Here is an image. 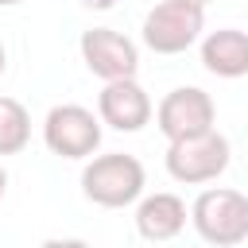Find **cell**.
<instances>
[{
    "label": "cell",
    "mask_w": 248,
    "mask_h": 248,
    "mask_svg": "<svg viewBox=\"0 0 248 248\" xmlns=\"http://www.w3.org/2000/svg\"><path fill=\"white\" fill-rule=\"evenodd\" d=\"M147 186V170L136 155L128 151H108V155H89L85 170H81V190L93 205L105 209H124L132 202H140Z\"/></svg>",
    "instance_id": "cell-1"
},
{
    "label": "cell",
    "mask_w": 248,
    "mask_h": 248,
    "mask_svg": "<svg viewBox=\"0 0 248 248\" xmlns=\"http://www.w3.org/2000/svg\"><path fill=\"white\" fill-rule=\"evenodd\" d=\"M190 221L205 244L236 248L248 240V194L229 190V186H209L194 198Z\"/></svg>",
    "instance_id": "cell-2"
},
{
    "label": "cell",
    "mask_w": 248,
    "mask_h": 248,
    "mask_svg": "<svg viewBox=\"0 0 248 248\" xmlns=\"http://www.w3.org/2000/svg\"><path fill=\"white\" fill-rule=\"evenodd\" d=\"M229 140L209 128L202 136H186V140H170L167 147V174L174 182H186V186H202V182H213L217 174H225L229 167Z\"/></svg>",
    "instance_id": "cell-3"
},
{
    "label": "cell",
    "mask_w": 248,
    "mask_h": 248,
    "mask_svg": "<svg viewBox=\"0 0 248 248\" xmlns=\"http://www.w3.org/2000/svg\"><path fill=\"white\" fill-rule=\"evenodd\" d=\"M205 27V8L194 4H178V0H159L147 16H143V43L155 54H182L186 46L198 43Z\"/></svg>",
    "instance_id": "cell-4"
},
{
    "label": "cell",
    "mask_w": 248,
    "mask_h": 248,
    "mask_svg": "<svg viewBox=\"0 0 248 248\" xmlns=\"http://www.w3.org/2000/svg\"><path fill=\"white\" fill-rule=\"evenodd\" d=\"M43 143L62 159H89L101 147V116L85 105H54L43 120Z\"/></svg>",
    "instance_id": "cell-5"
},
{
    "label": "cell",
    "mask_w": 248,
    "mask_h": 248,
    "mask_svg": "<svg viewBox=\"0 0 248 248\" xmlns=\"http://www.w3.org/2000/svg\"><path fill=\"white\" fill-rule=\"evenodd\" d=\"M217 120V105L205 89L198 85H182V89H170L159 108H155V124L167 140H186V136H202L209 132Z\"/></svg>",
    "instance_id": "cell-6"
},
{
    "label": "cell",
    "mask_w": 248,
    "mask_h": 248,
    "mask_svg": "<svg viewBox=\"0 0 248 248\" xmlns=\"http://www.w3.org/2000/svg\"><path fill=\"white\" fill-rule=\"evenodd\" d=\"M81 62L101 81H116V78H136L140 50L128 35H120L112 27H89L81 35Z\"/></svg>",
    "instance_id": "cell-7"
},
{
    "label": "cell",
    "mask_w": 248,
    "mask_h": 248,
    "mask_svg": "<svg viewBox=\"0 0 248 248\" xmlns=\"http://www.w3.org/2000/svg\"><path fill=\"white\" fill-rule=\"evenodd\" d=\"M151 97L147 89L136 81V78H116V81H105L101 97H97V116L101 124L116 128V132H140L147 120H151Z\"/></svg>",
    "instance_id": "cell-8"
},
{
    "label": "cell",
    "mask_w": 248,
    "mask_h": 248,
    "mask_svg": "<svg viewBox=\"0 0 248 248\" xmlns=\"http://www.w3.org/2000/svg\"><path fill=\"white\" fill-rule=\"evenodd\" d=\"M186 229V202L178 194H147L140 205H136V232L151 244H163V240H174L178 232Z\"/></svg>",
    "instance_id": "cell-9"
},
{
    "label": "cell",
    "mask_w": 248,
    "mask_h": 248,
    "mask_svg": "<svg viewBox=\"0 0 248 248\" xmlns=\"http://www.w3.org/2000/svg\"><path fill=\"white\" fill-rule=\"evenodd\" d=\"M202 66L217 78H244L248 74V31L217 27L202 39Z\"/></svg>",
    "instance_id": "cell-10"
},
{
    "label": "cell",
    "mask_w": 248,
    "mask_h": 248,
    "mask_svg": "<svg viewBox=\"0 0 248 248\" xmlns=\"http://www.w3.org/2000/svg\"><path fill=\"white\" fill-rule=\"evenodd\" d=\"M31 140V116L16 97H0V155H19Z\"/></svg>",
    "instance_id": "cell-11"
},
{
    "label": "cell",
    "mask_w": 248,
    "mask_h": 248,
    "mask_svg": "<svg viewBox=\"0 0 248 248\" xmlns=\"http://www.w3.org/2000/svg\"><path fill=\"white\" fill-rule=\"evenodd\" d=\"M39 248H89L85 240H74V236H54V240H43Z\"/></svg>",
    "instance_id": "cell-12"
},
{
    "label": "cell",
    "mask_w": 248,
    "mask_h": 248,
    "mask_svg": "<svg viewBox=\"0 0 248 248\" xmlns=\"http://www.w3.org/2000/svg\"><path fill=\"white\" fill-rule=\"evenodd\" d=\"M81 4H85V8H93V12H108L116 0H81Z\"/></svg>",
    "instance_id": "cell-13"
},
{
    "label": "cell",
    "mask_w": 248,
    "mask_h": 248,
    "mask_svg": "<svg viewBox=\"0 0 248 248\" xmlns=\"http://www.w3.org/2000/svg\"><path fill=\"white\" fill-rule=\"evenodd\" d=\"M4 190H8V170L0 167V198H4Z\"/></svg>",
    "instance_id": "cell-14"
},
{
    "label": "cell",
    "mask_w": 248,
    "mask_h": 248,
    "mask_svg": "<svg viewBox=\"0 0 248 248\" xmlns=\"http://www.w3.org/2000/svg\"><path fill=\"white\" fill-rule=\"evenodd\" d=\"M8 70V50H4V43H0V74Z\"/></svg>",
    "instance_id": "cell-15"
},
{
    "label": "cell",
    "mask_w": 248,
    "mask_h": 248,
    "mask_svg": "<svg viewBox=\"0 0 248 248\" xmlns=\"http://www.w3.org/2000/svg\"><path fill=\"white\" fill-rule=\"evenodd\" d=\"M178 4H194V8H205L209 0H178Z\"/></svg>",
    "instance_id": "cell-16"
},
{
    "label": "cell",
    "mask_w": 248,
    "mask_h": 248,
    "mask_svg": "<svg viewBox=\"0 0 248 248\" xmlns=\"http://www.w3.org/2000/svg\"><path fill=\"white\" fill-rule=\"evenodd\" d=\"M0 4H4V8H12V4H19V0H0Z\"/></svg>",
    "instance_id": "cell-17"
}]
</instances>
